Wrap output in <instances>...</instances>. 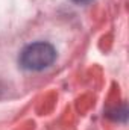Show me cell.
Segmentation results:
<instances>
[{"mask_svg": "<svg viewBox=\"0 0 129 130\" xmlns=\"http://www.w3.org/2000/svg\"><path fill=\"white\" fill-rule=\"evenodd\" d=\"M56 59V50L50 42L36 41L28 44L18 58L20 67L28 71H41L49 68Z\"/></svg>", "mask_w": 129, "mask_h": 130, "instance_id": "obj_1", "label": "cell"}, {"mask_svg": "<svg viewBox=\"0 0 129 130\" xmlns=\"http://www.w3.org/2000/svg\"><path fill=\"white\" fill-rule=\"evenodd\" d=\"M74 3H78V5H87V3H91L93 0H73Z\"/></svg>", "mask_w": 129, "mask_h": 130, "instance_id": "obj_2", "label": "cell"}]
</instances>
